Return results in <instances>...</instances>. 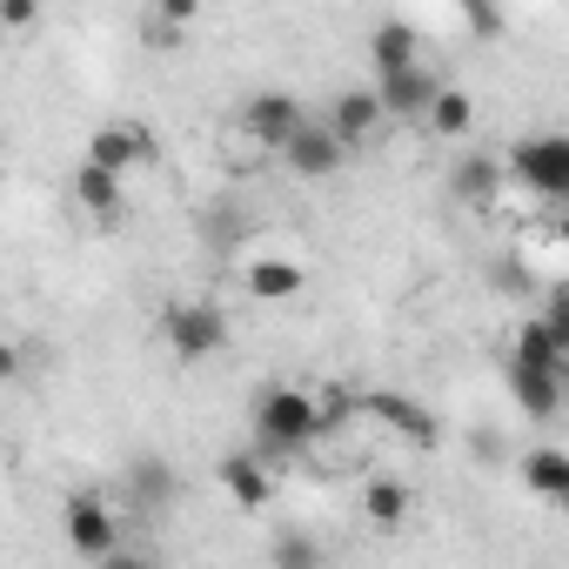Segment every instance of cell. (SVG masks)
Instances as JSON below:
<instances>
[{"instance_id":"obj_19","label":"cell","mask_w":569,"mask_h":569,"mask_svg":"<svg viewBox=\"0 0 569 569\" xmlns=\"http://www.w3.org/2000/svg\"><path fill=\"white\" fill-rule=\"evenodd\" d=\"M449 188H456V201L489 208V201H496V188H502V161H496V154H462V161H456V174H449Z\"/></svg>"},{"instance_id":"obj_24","label":"cell","mask_w":569,"mask_h":569,"mask_svg":"<svg viewBox=\"0 0 569 569\" xmlns=\"http://www.w3.org/2000/svg\"><path fill=\"white\" fill-rule=\"evenodd\" d=\"M94 569H161V556L154 549H141V542H121L114 556H101Z\"/></svg>"},{"instance_id":"obj_2","label":"cell","mask_w":569,"mask_h":569,"mask_svg":"<svg viewBox=\"0 0 569 569\" xmlns=\"http://www.w3.org/2000/svg\"><path fill=\"white\" fill-rule=\"evenodd\" d=\"M161 342H168V356L174 362H214L221 349H228V316L214 309V302H168L161 309Z\"/></svg>"},{"instance_id":"obj_22","label":"cell","mask_w":569,"mask_h":569,"mask_svg":"<svg viewBox=\"0 0 569 569\" xmlns=\"http://www.w3.org/2000/svg\"><path fill=\"white\" fill-rule=\"evenodd\" d=\"M268 569H329V549L309 529H274L268 536Z\"/></svg>"},{"instance_id":"obj_23","label":"cell","mask_w":569,"mask_h":569,"mask_svg":"<svg viewBox=\"0 0 569 569\" xmlns=\"http://www.w3.org/2000/svg\"><path fill=\"white\" fill-rule=\"evenodd\" d=\"M34 28H41L34 0H0V34H34Z\"/></svg>"},{"instance_id":"obj_21","label":"cell","mask_w":569,"mask_h":569,"mask_svg":"<svg viewBox=\"0 0 569 569\" xmlns=\"http://www.w3.org/2000/svg\"><path fill=\"white\" fill-rule=\"evenodd\" d=\"M429 134L436 141H462L469 128H476V94H462V88H436V101H429Z\"/></svg>"},{"instance_id":"obj_28","label":"cell","mask_w":569,"mask_h":569,"mask_svg":"<svg viewBox=\"0 0 569 569\" xmlns=\"http://www.w3.org/2000/svg\"><path fill=\"white\" fill-rule=\"evenodd\" d=\"M469 449H476V462H502V456H509L496 429H476V436H469Z\"/></svg>"},{"instance_id":"obj_5","label":"cell","mask_w":569,"mask_h":569,"mask_svg":"<svg viewBox=\"0 0 569 569\" xmlns=\"http://www.w3.org/2000/svg\"><path fill=\"white\" fill-rule=\"evenodd\" d=\"M61 529H68V549L81 556V562H101V556H114L128 536H121V516L108 509V496L101 489H74L68 502H61Z\"/></svg>"},{"instance_id":"obj_8","label":"cell","mask_w":569,"mask_h":569,"mask_svg":"<svg viewBox=\"0 0 569 569\" xmlns=\"http://www.w3.org/2000/svg\"><path fill=\"white\" fill-rule=\"evenodd\" d=\"M281 161H289L302 181H329V174H342V161H349V148L322 128V114H309L296 134H289V148H281Z\"/></svg>"},{"instance_id":"obj_9","label":"cell","mask_w":569,"mask_h":569,"mask_svg":"<svg viewBox=\"0 0 569 569\" xmlns=\"http://www.w3.org/2000/svg\"><path fill=\"white\" fill-rule=\"evenodd\" d=\"M214 482H221V496L241 509V516H254V509H268L274 502V482H268V462L254 456V449H228L221 462H214Z\"/></svg>"},{"instance_id":"obj_13","label":"cell","mask_w":569,"mask_h":569,"mask_svg":"<svg viewBox=\"0 0 569 569\" xmlns=\"http://www.w3.org/2000/svg\"><path fill=\"white\" fill-rule=\"evenodd\" d=\"M436 74L429 68H402V74H382L376 81V101H382V121L396 114V121H422L429 114V101H436Z\"/></svg>"},{"instance_id":"obj_16","label":"cell","mask_w":569,"mask_h":569,"mask_svg":"<svg viewBox=\"0 0 569 569\" xmlns=\"http://www.w3.org/2000/svg\"><path fill=\"white\" fill-rule=\"evenodd\" d=\"M369 54H376V81L382 74H402V68H422V34L409 21H376Z\"/></svg>"},{"instance_id":"obj_20","label":"cell","mask_w":569,"mask_h":569,"mask_svg":"<svg viewBox=\"0 0 569 569\" xmlns=\"http://www.w3.org/2000/svg\"><path fill=\"white\" fill-rule=\"evenodd\" d=\"M509 396L529 422H556L562 409V376H529V369H509Z\"/></svg>"},{"instance_id":"obj_7","label":"cell","mask_w":569,"mask_h":569,"mask_svg":"<svg viewBox=\"0 0 569 569\" xmlns=\"http://www.w3.org/2000/svg\"><path fill=\"white\" fill-rule=\"evenodd\" d=\"M362 416L389 422V429H396L402 442H416V449H436V442H442L436 409H429V402H416V396H402V389H376V396H362Z\"/></svg>"},{"instance_id":"obj_11","label":"cell","mask_w":569,"mask_h":569,"mask_svg":"<svg viewBox=\"0 0 569 569\" xmlns=\"http://www.w3.org/2000/svg\"><path fill=\"white\" fill-rule=\"evenodd\" d=\"M121 489H128V502H134L141 516H161V509L181 496V476H174L168 456H134V462L121 469Z\"/></svg>"},{"instance_id":"obj_3","label":"cell","mask_w":569,"mask_h":569,"mask_svg":"<svg viewBox=\"0 0 569 569\" xmlns=\"http://www.w3.org/2000/svg\"><path fill=\"white\" fill-rule=\"evenodd\" d=\"M496 161H502V181H522L542 201H562L569 194V134H529V141H516Z\"/></svg>"},{"instance_id":"obj_17","label":"cell","mask_w":569,"mask_h":569,"mask_svg":"<svg viewBox=\"0 0 569 569\" xmlns=\"http://www.w3.org/2000/svg\"><path fill=\"white\" fill-rule=\"evenodd\" d=\"M74 201L94 214V221H121L128 214V181H114V174H101V168H74Z\"/></svg>"},{"instance_id":"obj_26","label":"cell","mask_w":569,"mask_h":569,"mask_svg":"<svg viewBox=\"0 0 569 569\" xmlns=\"http://www.w3.org/2000/svg\"><path fill=\"white\" fill-rule=\"evenodd\" d=\"M28 376V356H21V342L14 336H0V389H8V382H21Z\"/></svg>"},{"instance_id":"obj_14","label":"cell","mask_w":569,"mask_h":569,"mask_svg":"<svg viewBox=\"0 0 569 569\" xmlns=\"http://www.w3.org/2000/svg\"><path fill=\"white\" fill-rule=\"evenodd\" d=\"M516 482H522L529 496H542V502H562V496H569V456H562L556 442H536V449H522Z\"/></svg>"},{"instance_id":"obj_27","label":"cell","mask_w":569,"mask_h":569,"mask_svg":"<svg viewBox=\"0 0 569 569\" xmlns=\"http://www.w3.org/2000/svg\"><path fill=\"white\" fill-rule=\"evenodd\" d=\"M489 281H496V289H502V296H522V289H529V274H522V261H516V254H502Z\"/></svg>"},{"instance_id":"obj_1","label":"cell","mask_w":569,"mask_h":569,"mask_svg":"<svg viewBox=\"0 0 569 569\" xmlns=\"http://www.w3.org/2000/svg\"><path fill=\"white\" fill-rule=\"evenodd\" d=\"M248 429H254V456H261V462L302 456V449L322 436V422H316V389H296V382H268V389H254Z\"/></svg>"},{"instance_id":"obj_6","label":"cell","mask_w":569,"mask_h":569,"mask_svg":"<svg viewBox=\"0 0 569 569\" xmlns=\"http://www.w3.org/2000/svg\"><path fill=\"white\" fill-rule=\"evenodd\" d=\"M234 121H241V134H248L254 148L281 154V148H289V134L309 121V108H302L289 88H261V94H248V101L234 108Z\"/></svg>"},{"instance_id":"obj_18","label":"cell","mask_w":569,"mask_h":569,"mask_svg":"<svg viewBox=\"0 0 569 569\" xmlns=\"http://www.w3.org/2000/svg\"><path fill=\"white\" fill-rule=\"evenodd\" d=\"M409 509H416V496H409L402 476H369V482H362V516H369L376 529H402Z\"/></svg>"},{"instance_id":"obj_4","label":"cell","mask_w":569,"mask_h":569,"mask_svg":"<svg viewBox=\"0 0 569 569\" xmlns=\"http://www.w3.org/2000/svg\"><path fill=\"white\" fill-rule=\"evenodd\" d=\"M81 161L101 168V174H114V181H128L134 168H161V134L148 121H108V128L88 134V154Z\"/></svg>"},{"instance_id":"obj_15","label":"cell","mask_w":569,"mask_h":569,"mask_svg":"<svg viewBox=\"0 0 569 569\" xmlns=\"http://www.w3.org/2000/svg\"><path fill=\"white\" fill-rule=\"evenodd\" d=\"M509 369H529V376H562V369H569V349H562V342H556L542 322H516Z\"/></svg>"},{"instance_id":"obj_10","label":"cell","mask_w":569,"mask_h":569,"mask_svg":"<svg viewBox=\"0 0 569 569\" xmlns=\"http://www.w3.org/2000/svg\"><path fill=\"white\" fill-rule=\"evenodd\" d=\"M322 128L356 154L376 128H382V101H376V88H342L336 101H329V114H322Z\"/></svg>"},{"instance_id":"obj_25","label":"cell","mask_w":569,"mask_h":569,"mask_svg":"<svg viewBox=\"0 0 569 569\" xmlns=\"http://www.w3.org/2000/svg\"><path fill=\"white\" fill-rule=\"evenodd\" d=\"M462 28L489 41V34H502V8H489V0H469V8H462Z\"/></svg>"},{"instance_id":"obj_12","label":"cell","mask_w":569,"mask_h":569,"mask_svg":"<svg viewBox=\"0 0 569 569\" xmlns=\"http://www.w3.org/2000/svg\"><path fill=\"white\" fill-rule=\"evenodd\" d=\"M241 289H248V302H296L309 289V268L289 254H254L241 268Z\"/></svg>"}]
</instances>
